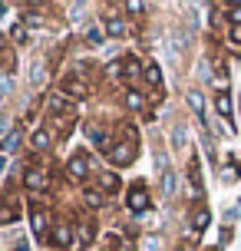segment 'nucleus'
Here are the masks:
<instances>
[{"instance_id": "nucleus-4", "label": "nucleus", "mask_w": 241, "mask_h": 251, "mask_svg": "<svg viewBox=\"0 0 241 251\" xmlns=\"http://www.w3.org/2000/svg\"><path fill=\"white\" fill-rule=\"evenodd\" d=\"M86 136H89V142H93L96 149H102L106 155L113 152V139H109V129H102V126H96V123H86Z\"/></svg>"}, {"instance_id": "nucleus-32", "label": "nucleus", "mask_w": 241, "mask_h": 251, "mask_svg": "<svg viewBox=\"0 0 241 251\" xmlns=\"http://www.w3.org/2000/svg\"><path fill=\"white\" fill-rule=\"evenodd\" d=\"M231 43L241 47V24H231Z\"/></svg>"}, {"instance_id": "nucleus-5", "label": "nucleus", "mask_w": 241, "mask_h": 251, "mask_svg": "<svg viewBox=\"0 0 241 251\" xmlns=\"http://www.w3.org/2000/svg\"><path fill=\"white\" fill-rule=\"evenodd\" d=\"M129 212L132 215H142L145 208H149V192H145V185H132V192H129Z\"/></svg>"}, {"instance_id": "nucleus-24", "label": "nucleus", "mask_w": 241, "mask_h": 251, "mask_svg": "<svg viewBox=\"0 0 241 251\" xmlns=\"http://www.w3.org/2000/svg\"><path fill=\"white\" fill-rule=\"evenodd\" d=\"M10 37H13V43H26V40H30V30H26V24H24V20H17V24H13Z\"/></svg>"}, {"instance_id": "nucleus-34", "label": "nucleus", "mask_w": 241, "mask_h": 251, "mask_svg": "<svg viewBox=\"0 0 241 251\" xmlns=\"http://www.w3.org/2000/svg\"><path fill=\"white\" fill-rule=\"evenodd\" d=\"M231 24H241V3H238V7H231Z\"/></svg>"}, {"instance_id": "nucleus-7", "label": "nucleus", "mask_w": 241, "mask_h": 251, "mask_svg": "<svg viewBox=\"0 0 241 251\" xmlns=\"http://www.w3.org/2000/svg\"><path fill=\"white\" fill-rule=\"evenodd\" d=\"M24 185L30 188V192H47V188H50V176H47L43 169H30L24 176Z\"/></svg>"}, {"instance_id": "nucleus-10", "label": "nucleus", "mask_w": 241, "mask_h": 251, "mask_svg": "<svg viewBox=\"0 0 241 251\" xmlns=\"http://www.w3.org/2000/svg\"><path fill=\"white\" fill-rule=\"evenodd\" d=\"M189 182H192V195H195V199H202V165H198L195 155L189 159Z\"/></svg>"}, {"instance_id": "nucleus-35", "label": "nucleus", "mask_w": 241, "mask_h": 251, "mask_svg": "<svg viewBox=\"0 0 241 251\" xmlns=\"http://www.w3.org/2000/svg\"><path fill=\"white\" fill-rule=\"evenodd\" d=\"M129 13H145V3H129Z\"/></svg>"}, {"instance_id": "nucleus-30", "label": "nucleus", "mask_w": 241, "mask_h": 251, "mask_svg": "<svg viewBox=\"0 0 241 251\" xmlns=\"http://www.w3.org/2000/svg\"><path fill=\"white\" fill-rule=\"evenodd\" d=\"M221 176H225V182H238L241 169H238V165H225V172H221Z\"/></svg>"}, {"instance_id": "nucleus-9", "label": "nucleus", "mask_w": 241, "mask_h": 251, "mask_svg": "<svg viewBox=\"0 0 241 251\" xmlns=\"http://www.w3.org/2000/svg\"><path fill=\"white\" fill-rule=\"evenodd\" d=\"M20 218V201L17 199H3L0 201V225H10Z\"/></svg>"}, {"instance_id": "nucleus-26", "label": "nucleus", "mask_w": 241, "mask_h": 251, "mask_svg": "<svg viewBox=\"0 0 241 251\" xmlns=\"http://www.w3.org/2000/svg\"><path fill=\"white\" fill-rule=\"evenodd\" d=\"M122 66H126V76H139L142 70H145V66H139V60H136V56H126V60H122Z\"/></svg>"}, {"instance_id": "nucleus-27", "label": "nucleus", "mask_w": 241, "mask_h": 251, "mask_svg": "<svg viewBox=\"0 0 241 251\" xmlns=\"http://www.w3.org/2000/svg\"><path fill=\"white\" fill-rule=\"evenodd\" d=\"M172 146H175V149L185 146V123H178L175 129H172Z\"/></svg>"}, {"instance_id": "nucleus-12", "label": "nucleus", "mask_w": 241, "mask_h": 251, "mask_svg": "<svg viewBox=\"0 0 241 251\" xmlns=\"http://www.w3.org/2000/svg\"><path fill=\"white\" fill-rule=\"evenodd\" d=\"M96 241V222H83L76 231V248H89Z\"/></svg>"}, {"instance_id": "nucleus-16", "label": "nucleus", "mask_w": 241, "mask_h": 251, "mask_svg": "<svg viewBox=\"0 0 241 251\" xmlns=\"http://www.w3.org/2000/svg\"><path fill=\"white\" fill-rule=\"evenodd\" d=\"M53 245H60V248L76 245V235L70 231V225H56V228H53Z\"/></svg>"}, {"instance_id": "nucleus-3", "label": "nucleus", "mask_w": 241, "mask_h": 251, "mask_svg": "<svg viewBox=\"0 0 241 251\" xmlns=\"http://www.w3.org/2000/svg\"><path fill=\"white\" fill-rule=\"evenodd\" d=\"M109 162H113V165H132V162H136V142H132V139L116 142L113 152H109Z\"/></svg>"}, {"instance_id": "nucleus-6", "label": "nucleus", "mask_w": 241, "mask_h": 251, "mask_svg": "<svg viewBox=\"0 0 241 251\" xmlns=\"http://www.w3.org/2000/svg\"><path fill=\"white\" fill-rule=\"evenodd\" d=\"M89 169H93V159H89V155H83V152H76V155L66 162V172H70V178H86Z\"/></svg>"}, {"instance_id": "nucleus-11", "label": "nucleus", "mask_w": 241, "mask_h": 251, "mask_svg": "<svg viewBox=\"0 0 241 251\" xmlns=\"http://www.w3.org/2000/svg\"><path fill=\"white\" fill-rule=\"evenodd\" d=\"M215 109H218V116L221 119H235V102H231V93H218L215 96Z\"/></svg>"}, {"instance_id": "nucleus-19", "label": "nucleus", "mask_w": 241, "mask_h": 251, "mask_svg": "<svg viewBox=\"0 0 241 251\" xmlns=\"http://www.w3.org/2000/svg\"><path fill=\"white\" fill-rule=\"evenodd\" d=\"M159 178H162V195H165V199H175L178 176H175V172H165V176H159Z\"/></svg>"}, {"instance_id": "nucleus-18", "label": "nucleus", "mask_w": 241, "mask_h": 251, "mask_svg": "<svg viewBox=\"0 0 241 251\" xmlns=\"http://www.w3.org/2000/svg\"><path fill=\"white\" fill-rule=\"evenodd\" d=\"M189 106L195 109V113H198V119L208 126V113H205V96L198 93V89H192V93H189Z\"/></svg>"}, {"instance_id": "nucleus-25", "label": "nucleus", "mask_w": 241, "mask_h": 251, "mask_svg": "<svg viewBox=\"0 0 241 251\" xmlns=\"http://www.w3.org/2000/svg\"><path fill=\"white\" fill-rule=\"evenodd\" d=\"M83 199H86V205H89V208H99L106 195H102L99 188H86V192H83Z\"/></svg>"}, {"instance_id": "nucleus-15", "label": "nucleus", "mask_w": 241, "mask_h": 251, "mask_svg": "<svg viewBox=\"0 0 241 251\" xmlns=\"http://www.w3.org/2000/svg\"><path fill=\"white\" fill-rule=\"evenodd\" d=\"M30 225H33V231L40 238H47V215H43L40 205H30Z\"/></svg>"}, {"instance_id": "nucleus-22", "label": "nucleus", "mask_w": 241, "mask_h": 251, "mask_svg": "<svg viewBox=\"0 0 241 251\" xmlns=\"http://www.w3.org/2000/svg\"><path fill=\"white\" fill-rule=\"evenodd\" d=\"M0 66H3L7 73H13V70H17V56H13L10 47H3V50H0Z\"/></svg>"}, {"instance_id": "nucleus-1", "label": "nucleus", "mask_w": 241, "mask_h": 251, "mask_svg": "<svg viewBox=\"0 0 241 251\" xmlns=\"http://www.w3.org/2000/svg\"><path fill=\"white\" fill-rule=\"evenodd\" d=\"M47 113L56 116V119H70V116L76 113V102L70 100V96H63V93H50L47 96Z\"/></svg>"}, {"instance_id": "nucleus-17", "label": "nucleus", "mask_w": 241, "mask_h": 251, "mask_svg": "<svg viewBox=\"0 0 241 251\" xmlns=\"http://www.w3.org/2000/svg\"><path fill=\"white\" fill-rule=\"evenodd\" d=\"M142 76H145V83H149V86H162V66H159V63H145V70H142Z\"/></svg>"}, {"instance_id": "nucleus-28", "label": "nucleus", "mask_w": 241, "mask_h": 251, "mask_svg": "<svg viewBox=\"0 0 241 251\" xmlns=\"http://www.w3.org/2000/svg\"><path fill=\"white\" fill-rule=\"evenodd\" d=\"M126 106H129V109H142V93L129 89V93H126Z\"/></svg>"}, {"instance_id": "nucleus-23", "label": "nucleus", "mask_w": 241, "mask_h": 251, "mask_svg": "<svg viewBox=\"0 0 241 251\" xmlns=\"http://www.w3.org/2000/svg\"><path fill=\"white\" fill-rule=\"evenodd\" d=\"M102 37H106L102 24H96V26H89V30H86V43H89V47H99V43H102Z\"/></svg>"}, {"instance_id": "nucleus-14", "label": "nucleus", "mask_w": 241, "mask_h": 251, "mask_svg": "<svg viewBox=\"0 0 241 251\" xmlns=\"http://www.w3.org/2000/svg\"><path fill=\"white\" fill-rule=\"evenodd\" d=\"M102 30H106L109 37H126L129 33V26H126L122 17H106V20H102Z\"/></svg>"}, {"instance_id": "nucleus-8", "label": "nucleus", "mask_w": 241, "mask_h": 251, "mask_svg": "<svg viewBox=\"0 0 241 251\" xmlns=\"http://www.w3.org/2000/svg\"><path fill=\"white\" fill-rule=\"evenodd\" d=\"M208 222H212V212H208L205 205H202V208H195V215H192V231H189V241L198 238L205 228H208Z\"/></svg>"}, {"instance_id": "nucleus-21", "label": "nucleus", "mask_w": 241, "mask_h": 251, "mask_svg": "<svg viewBox=\"0 0 241 251\" xmlns=\"http://www.w3.org/2000/svg\"><path fill=\"white\" fill-rule=\"evenodd\" d=\"M20 139H24V132H20V129H10V132H7V139H3V146H0V149H3V152H13V149H17V146H20Z\"/></svg>"}, {"instance_id": "nucleus-33", "label": "nucleus", "mask_w": 241, "mask_h": 251, "mask_svg": "<svg viewBox=\"0 0 241 251\" xmlns=\"http://www.w3.org/2000/svg\"><path fill=\"white\" fill-rule=\"evenodd\" d=\"M10 86H13L10 79H7V76H0V96H7V93H10Z\"/></svg>"}, {"instance_id": "nucleus-36", "label": "nucleus", "mask_w": 241, "mask_h": 251, "mask_svg": "<svg viewBox=\"0 0 241 251\" xmlns=\"http://www.w3.org/2000/svg\"><path fill=\"white\" fill-rule=\"evenodd\" d=\"M3 165H7V159H3V155H0V172H3Z\"/></svg>"}, {"instance_id": "nucleus-29", "label": "nucleus", "mask_w": 241, "mask_h": 251, "mask_svg": "<svg viewBox=\"0 0 241 251\" xmlns=\"http://www.w3.org/2000/svg\"><path fill=\"white\" fill-rule=\"evenodd\" d=\"M155 169H159V176L172 172V169H169V155H165V152H155Z\"/></svg>"}, {"instance_id": "nucleus-2", "label": "nucleus", "mask_w": 241, "mask_h": 251, "mask_svg": "<svg viewBox=\"0 0 241 251\" xmlns=\"http://www.w3.org/2000/svg\"><path fill=\"white\" fill-rule=\"evenodd\" d=\"M89 93H93V86H89L79 73H70L63 79V96H70V100H86Z\"/></svg>"}, {"instance_id": "nucleus-20", "label": "nucleus", "mask_w": 241, "mask_h": 251, "mask_svg": "<svg viewBox=\"0 0 241 251\" xmlns=\"http://www.w3.org/2000/svg\"><path fill=\"white\" fill-rule=\"evenodd\" d=\"M30 142H33V149H47V146H50V142H53L50 129H37V132H33V139H30Z\"/></svg>"}, {"instance_id": "nucleus-13", "label": "nucleus", "mask_w": 241, "mask_h": 251, "mask_svg": "<svg viewBox=\"0 0 241 251\" xmlns=\"http://www.w3.org/2000/svg\"><path fill=\"white\" fill-rule=\"evenodd\" d=\"M96 188H99L102 195L119 192V176H116V172H102V176H96Z\"/></svg>"}, {"instance_id": "nucleus-31", "label": "nucleus", "mask_w": 241, "mask_h": 251, "mask_svg": "<svg viewBox=\"0 0 241 251\" xmlns=\"http://www.w3.org/2000/svg\"><path fill=\"white\" fill-rule=\"evenodd\" d=\"M24 20H26V24H30V26H40V24H43V17H40L37 10H30V13H24Z\"/></svg>"}, {"instance_id": "nucleus-37", "label": "nucleus", "mask_w": 241, "mask_h": 251, "mask_svg": "<svg viewBox=\"0 0 241 251\" xmlns=\"http://www.w3.org/2000/svg\"><path fill=\"white\" fill-rule=\"evenodd\" d=\"M208 251H218V248H208Z\"/></svg>"}]
</instances>
